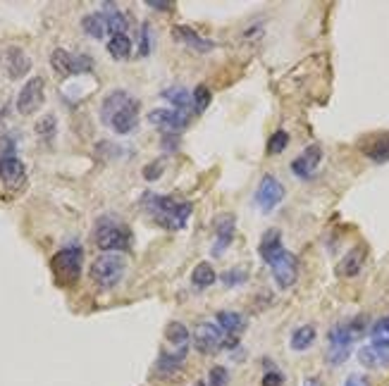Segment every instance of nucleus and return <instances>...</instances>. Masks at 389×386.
I'll use <instances>...</instances> for the list:
<instances>
[{
    "label": "nucleus",
    "instance_id": "f257e3e1",
    "mask_svg": "<svg viewBox=\"0 0 389 386\" xmlns=\"http://www.w3.org/2000/svg\"><path fill=\"white\" fill-rule=\"evenodd\" d=\"M101 122L119 136L132 134L139 127V100L127 91H110L103 98Z\"/></svg>",
    "mask_w": 389,
    "mask_h": 386
},
{
    "label": "nucleus",
    "instance_id": "f03ea898",
    "mask_svg": "<svg viewBox=\"0 0 389 386\" xmlns=\"http://www.w3.org/2000/svg\"><path fill=\"white\" fill-rule=\"evenodd\" d=\"M143 205L148 208V213L156 217L158 224H163L169 232H179L187 227L189 217L193 213V205L189 200L172 198V195H143Z\"/></svg>",
    "mask_w": 389,
    "mask_h": 386
},
{
    "label": "nucleus",
    "instance_id": "7ed1b4c3",
    "mask_svg": "<svg viewBox=\"0 0 389 386\" xmlns=\"http://www.w3.org/2000/svg\"><path fill=\"white\" fill-rule=\"evenodd\" d=\"M363 327H366V319L358 317L351 319V322H339L334 324L327 334V341H330V350H327V363L330 365H342L344 360L351 355V343L356 337H361Z\"/></svg>",
    "mask_w": 389,
    "mask_h": 386
},
{
    "label": "nucleus",
    "instance_id": "20e7f679",
    "mask_svg": "<svg viewBox=\"0 0 389 386\" xmlns=\"http://www.w3.org/2000/svg\"><path fill=\"white\" fill-rule=\"evenodd\" d=\"M93 243L106 253H122L132 243V232L113 217H101L93 227Z\"/></svg>",
    "mask_w": 389,
    "mask_h": 386
},
{
    "label": "nucleus",
    "instance_id": "39448f33",
    "mask_svg": "<svg viewBox=\"0 0 389 386\" xmlns=\"http://www.w3.org/2000/svg\"><path fill=\"white\" fill-rule=\"evenodd\" d=\"M124 272H127V260H124L119 253L98 255V258L91 263V269H89L93 284L101 289H115L119 282H122Z\"/></svg>",
    "mask_w": 389,
    "mask_h": 386
},
{
    "label": "nucleus",
    "instance_id": "423d86ee",
    "mask_svg": "<svg viewBox=\"0 0 389 386\" xmlns=\"http://www.w3.org/2000/svg\"><path fill=\"white\" fill-rule=\"evenodd\" d=\"M82 263H84V250L79 245H67V248L58 250L51 260V269L56 279L64 287H72L82 277Z\"/></svg>",
    "mask_w": 389,
    "mask_h": 386
},
{
    "label": "nucleus",
    "instance_id": "0eeeda50",
    "mask_svg": "<svg viewBox=\"0 0 389 386\" xmlns=\"http://www.w3.org/2000/svg\"><path fill=\"white\" fill-rule=\"evenodd\" d=\"M234 339L229 334H224L217 324H211V322H203L196 327L193 332V346H196L198 353L203 355H215L220 348H227L232 346Z\"/></svg>",
    "mask_w": 389,
    "mask_h": 386
},
{
    "label": "nucleus",
    "instance_id": "6e6552de",
    "mask_svg": "<svg viewBox=\"0 0 389 386\" xmlns=\"http://www.w3.org/2000/svg\"><path fill=\"white\" fill-rule=\"evenodd\" d=\"M51 67L56 69V74H60V77H72V74L91 72L93 60L89 55H74L64 48H56L51 53Z\"/></svg>",
    "mask_w": 389,
    "mask_h": 386
},
{
    "label": "nucleus",
    "instance_id": "1a4fd4ad",
    "mask_svg": "<svg viewBox=\"0 0 389 386\" xmlns=\"http://www.w3.org/2000/svg\"><path fill=\"white\" fill-rule=\"evenodd\" d=\"M43 100H46L43 79L41 77H32L27 84H24L22 91H19V96H17V112L24 114V117H29V114H34V112H38V110H41Z\"/></svg>",
    "mask_w": 389,
    "mask_h": 386
},
{
    "label": "nucleus",
    "instance_id": "9d476101",
    "mask_svg": "<svg viewBox=\"0 0 389 386\" xmlns=\"http://www.w3.org/2000/svg\"><path fill=\"white\" fill-rule=\"evenodd\" d=\"M270 269H272V277H275V284L279 289H289L296 284V277H298V260L294 253H289L287 248L277 255L275 260L270 263Z\"/></svg>",
    "mask_w": 389,
    "mask_h": 386
},
{
    "label": "nucleus",
    "instance_id": "9b49d317",
    "mask_svg": "<svg viewBox=\"0 0 389 386\" xmlns=\"http://www.w3.org/2000/svg\"><path fill=\"white\" fill-rule=\"evenodd\" d=\"M148 124H153L165 134H179L182 129H187L189 117L187 112H179V110L172 108H156L148 112Z\"/></svg>",
    "mask_w": 389,
    "mask_h": 386
},
{
    "label": "nucleus",
    "instance_id": "f8f14e48",
    "mask_svg": "<svg viewBox=\"0 0 389 386\" xmlns=\"http://www.w3.org/2000/svg\"><path fill=\"white\" fill-rule=\"evenodd\" d=\"M0 67L10 79H22L32 69V58L19 46H10L0 53Z\"/></svg>",
    "mask_w": 389,
    "mask_h": 386
},
{
    "label": "nucleus",
    "instance_id": "ddd939ff",
    "mask_svg": "<svg viewBox=\"0 0 389 386\" xmlns=\"http://www.w3.org/2000/svg\"><path fill=\"white\" fill-rule=\"evenodd\" d=\"M282 198H284L282 182H277L272 174H266L256 189V205L263 210V213H272V210L282 203Z\"/></svg>",
    "mask_w": 389,
    "mask_h": 386
},
{
    "label": "nucleus",
    "instance_id": "4468645a",
    "mask_svg": "<svg viewBox=\"0 0 389 386\" xmlns=\"http://www.w3.org/2000/svg\"><path fill=\"white\" fill-rule=\"evenodd\" d=\"M320 160H322L320 145L318 143L308 145L298 158L292 160V174L298 179H303V182H308V179H313V174L318 172V167H320Z\"/></svg>",
    "mask_w": 389,
    "mask_h": 386
},
{
    "label": "nucleus",
    "instance_id": "2eb2a0df",
    "mask_svg": "<svg viewBox=\"0 0 389 386\" xmlns=\"http://www.w3.org/2000/svg\"><path fill=\"white\" fill-rule=\"evenodd\" d=\"M27 179V169L24 162L14 153L0 155V182L8 189H19Z\"/></svg>",
    "mask_w": 389,
    "mask_h": 386
},
{
    "label": "nucleus",
    "instance_id": "dca6fc26",
    "mask_svg": "<svg viewBox=\"0 0 389 386\" xmlns=\"http://www.w3.org/2000/svg\"><path fill=\"white\" fill-rule=\"evenodd\" d=\"M234 232H237V222H234V215H220L215 224V243H213L211 253L213 258H220L224 250L232 245Z\"/></svg>",
    "mask_w": 389,
    "mask_h": 386
},
{
    "label": "nucleus",
    "instance_id": "f3484780",
    "mask_svg": "<svg viewBox=\"0 0 389 386\" xmlns=\"http://www.w3.org/2000/svg\"><path fill=\"white\" fill-rule=\"evenodd\" d=\"M189 346L187 348H177L172 353H161V358L156 360V377H174V374L182 370L184 360H187Z\"/></svg>",
    "mask_w": 389,
    "mask_h": 386
},
{
    "label": "nucleus",
    "instance_id": "a211bd4d",
    "mask_svg": "<svg viewBox=\"0 0 389 386\" xmlns=\"http://www.w3.org/2000/svg\"><path fill=\"white\" fill-rule=\"evenodd\" d=\"M172 36L177 38L179 43H184L187 48L198 50V53H211V50L215 48V41L198 36V34L193 32V29H189V27H174L172 29Z\"/></svg>",
    "mask_w": 389,
    "mask_h": 386
},
{
    "label": "nucleus",
    "instance_id": "6ab92c4d",
    "mask_svg": "<svg viewBox=\"0 0 389 386\" xmlns=\"http://www.w3.org/2000/svg\"><path fill=\"white\" fill-rule=\"evenodd\" d=\"M282 250H284L282 232H279V229H268V232L261 237V243H258V253H261L263 263L270 265L272 260H275L277 255L282 253Z\"/></svg>",
    "mask_w": 389,
    "mask_h": 386
},
{
    "label": "nucleus",
    "instance_id": "aec40b11",
    "mask_svg": "<svg viewBox=\"0 0 389 386\" xmlns=\"http://www.w3.org/2000/svg\"><path fill=\"white\" fill-rule=\"evenodd\" d=\"M363 263H366V248L363 245H356L351 248L346 255L342 258V263L337 265V274L339 277H356L358 272L363 269Z\"/></svg>",
    "mask_w": 389,
    "mask_h": 386
},
{
    "label": "nucleus",
    "instance_id": "412c9836",
    "mask_svg": "<svg viewBox=\"0 0 389 386\" xmlns=\"http://www.w3.org/2000/svg\"><path fill=\"white\" fill-rule=\"evenodd\" d=\"M358 363L368 370L377 367H389V348H380V346H363L358 350Z\"/></svg>",
    "mask_w": 389,
    "mask_h": 386
},
{
    "label": "nucleus",
    "instance_id": "4be33fe9",
    "mask_svg": "<svg viewBox=\"0 0 389 386\" xmlns=\"http://www.w3.org/2000/svg\"><path fill=\"white\" fill-rule=\"evenodd\" d=\"M361 150L368 160H373V162H377V165L389 162V132L370 138V141H366L361 145Z\"/></svg>",
    "mask_w": 389,
    "mask_h": 386
},
{
    "label": "nucleus",
    "instance_id": "5701e85b",
    "mask_svg": "<svg viewBox=\"0 0 389 386\" xmlns=\"http://www.w3.org/2000/svg\"><path fill=\"white\" fill-rule=\"evenodd\" d=\"M103 17H106V24H108V34H127L129 29V17L122 12V10H117L113 3H106L103 5Z\"/></svg>",
    "mask_w": 389,
    "mask_h": 386
},
{
    "label": "nucleus",
    "instance_id": "b1692460",
    "mask_svg": "<svg viewBox=\"0 0 389 386\" xmlns=\"http://www.w3.org/2000/svg\"><path fill=\"white\" fill-rule=\"evenodd\" d=\"M215 319H217V327H220L224 334H229V337H237V334L246 327V317H244L241 313H234V310H220V313L215 315Z\"/></svg>",
    "mask_w": 389,
    "mask_h": 386
},
{
    "label": "nucleus",
    "instance_id": "393cba45",
    "mask_svg": "<svg viewBox=\"0 0 389 386\" xmlns=\"http://www.w3.org/2000/svg\"><path fill=\"white\" fill-rule=\"evenodd\" d=\"M82 29H84V34H86V36L96 38V41L106 38V34H108V24H106V17H103V12L84 14V17H82Z\"/></svg>",
    "mask_w": 389,
    "mask_h": 386
},
{
    "label": "nucleus",
    "instance_id": "a878e982",
    "mask_svg": "<svg viewBox=\"0 0 389 386\" xmlns=\"http://www.w3.org/2000/svg\"><path fill=\"white\" fill-rule=\"evenodd\" d=\"M316 327L313 324H303V327L294 329L292 339H289V346H292V350H296V353H301V350H308L313 343H316Z\"/></svg>",
    "mask_w": 389,
    "mask_h": 386
},
{
    "label": "nucleus",
    "instance_id": "bb28decb",
    "mask_svg": "<svg viewBox=\"0 0 389 386\" xmlns=\"http://www.w3.org/2000/svg\"><path fill=\"white\" fill-rule=\"evenodd\" d=\"M215 282H217V272L213 269L211 263H198L196 267H193V272H191V284H193V289H198V291L211 289Z\"/></svg>",
    "mask_w": 389,
    "mask_h": 386
},
{
    "label": "nucleus",
    "instance_id": "cd10ccee",
    "mask_svg": "<svg viewBox=\"0 0 389 386\" xmlns=\"http://www.w3.org/2000/svg\"><path fill=\"white\" fill-rule=\"evenodd\" d=\"M161 98H165L172 105V110H179V112H184V110H189V105H193V96L184 86H169L161 93Z\"/></svg>",
    "mask_w": 389,
    "mask_h": 386
},
{
    "label": "nucleus",
    "instance_id": "c85d7f7f",
    "mask_svg": "<svg viewBox=\"0 0 389 386\" xmlns=\"http://www.w3.org/2000/svg\"><path fill=\"white\" fill-rule=\"evenodd\" d=\"M108 53L113 60H127L132 55V38L127 34H113L108 38Z\"/></svg>",
    "mask_w": 389,
    "mask_h": 386
},
{
    "label": "nucleus",
    "instance_id": "c756f323",
    "mask_svg": "<svg viewBox=\"0 0 389 386\" xmlns=\"http://www.w3.org/2000/svg\"><path fill=\"white\" fill-rule=\"evenodd\" d=\"M165 339L174 346V348H187V346H189V339H191V334H189L187 324H182V322H169L167 327H165Z\"/></svg>",
    "mask_w": 389,
    "mask_h": 386
},
{
    "label": "nucleus",
    "instance_id": "7c9ffc66",
    "mask_svg": "<svg viewBox=\"0 0 389 386\" xmlns=\"http://www.w3.org/2000/svg\"><path fill=\"white\" fill-rule=\"evenodd\" d=\"M370 343L380 346V348H389V315L380 317L370 327Z\"/></svg>",
    "mask_w": 389,
    "mask_h": 386
},
{
    "label": "nucleus",
    "instance_id": "2f4dec72",
    "mask_svg": "<svg viewBox=\"0 0 389 386\" xmlns=\"http://www.w3.org/2000/svg\"><path fill=\"white\" fill-rule=\"evenodd\" d=\"M56 132H58V117H56V114H46V117L38 119V124H36V134H38V136H41V138L51 141V138L56 136Z\"/></svg>",
    "mask_w": 389,
    "mask_h": 386
},
{
    "label": "nucleus",
    "instance_id": "473e14b6",
    "mask_svg": "<svg viewBox=\"0 0 389 386\" xmlns=\"http://www.w3.org/2000/svg\"><path fill=\"white\" fill-rule=\"evenodd\" d=\"M220 279H222L224 287H241V284H246V279H248V269L232 267V269H227V272H222Z\"/></svg>",
    "mask_w": 389,
    "mask_h": 386
},
{
    "label": "nucleus",
    "instance_id": "72a5a7b5",
    "mask_svg": "<svg viewBox=\"0 0 389 386\" xmlns=\"http://www.w3.org/2000/svg\"><path fill=\"white\" fill-rule=\"evenodd\" d=\"M193 110L196 112H203V110L211 105V100H213V93H211V88L206 86V84H198L196 88H193Z\"/></svg>",
    "mask_w": 389,
    "mask_h": 386
},
{
    "label": "nucleus",
    "instance_id": "f704fd0d",
    "mask_svg": "<svg viewBox=\"0 0 389 386\" xmlns=\"http://www.w3.org/2000/svg\"><path fill=\"white\" fill-rule=\"evenodd\" d=\"M289 145V134L284 132V129H279V132H275L270 136V141H268V155H279L284 153Z\"/></svg>",
    "mask_w": 389,
    "mask_h": 386
},
{
    "label": "nucleus",
    "instance_id": "c9c22d12",
    "mask_svg": "<svg viewBox=\"0 0 389 386\" xmlns=\"http://www.w3.org/2000/svg\"><path fill=\"white\" fill-rule=\"evenodd\" d=\"M229 382V374L224 367H213L211 377H208V386H224Z\"/></svg>",
    "mask_w": 389,
    "mask_h": 386
},
{
    "label": "nucleus",
    "instance_id": "e433bc0d",
    "mask_svg": "<svg viewBox=\"0 0 389 386\" xmlns=\"http://www.w3.org/2000/svg\"><path fill=\"white\" fill-rule=\"evenodd\" d=\"M139 53L148 55L151 53V24H143L141 27V41H139Z\"/></svg>",
    "mask_w": 389,
    "mask_h": 386
},
{
    "label": "nucleus",
    "instance_id": "4c0bfd02",
    "mask_svg": "<svg viewBox=\"0 0 389 386\" xmlns=\"http://www.w3.org/2000/svg\"><path fill=\"white\" fill-rule=\"evenodd\" d=\"M261 386H284V374L277 372V370H270V372L263 374Z\"/></svg>",
    "mask_w": 389,
    "mask_h": 386
},
{
    "label": "nucleus",
    "instance_id": "58836bf2",
    "mask_svg": "<svg viewBox=\"0 0 389 386\" xmlns=\"http://www.w3.org/2000/svg\"><path fill=\"white\" fill-rule=\"evenodd\" d=\"M161 174H163V162H161V160H156V162H151L148 167H143V177H146V182H156Z\"/></svg>",
    "mask_w": 389,
    "mask_h": 386
},
{
    "label": "nucleus",
    "instance_id": "ea45409f",
    "mask_svg": "<svg viewBox=\"0 0 389 386\" xmlns=\"http://www.w3.org/2000/svg\"><path fill=\"white\" fill-rule=\"evenodd\" d=\"M163 148L177 150L179 148V136H177V134H163Z\"/></svg>",
    "mask_w": 389,
    "mask_h": 386
},
{
    "label": "nucleus",
    "instance_id": "a19ab883",
    "mask_svg": "<svg viewBox=\"0 0 389 386\" xmlns=\"http://www.w3.org/2000/svg\"><path fill=\"white\" fill-rule=\"evenodd\" d=\"M344 386H370V382H368L363 374H351V377H346Z\"/></svg>",
    "mask_w": 389,
    "mask_h": 386
},
{
    "label": "nucleus",
    "instance_id": "79ce46f5",
    "mask_svg": "<svg viewBox=\"0 0 389 386\" xmlns=\"http://www.w3.org/2000/svg\"><path fill=\"white\" fill-rule=\"evenodd\" d=\"M146 5L153 10H172L174 8V3H163V0H148Z\"/></svg>",
    "mask_w": 389,
    "mask_h": 386
},
{
    "label": "nucleus",
    "instance_id": "37998d69",
    "mask_svg": "<svg viewBox=\"0 0 389 386\" xmlns=\"http://www.w3.org/2000/svg\"><path fill=\"white\" fill-rule=\"evenodd\" d=\"M303 386H320V384H318V379H306V384Z\"/></svg>",
    "mask_w": 389,
    "mask_h": 386
},
{
    "label": "nucleus",
    "instance_id": "c03bdc74",
    "mask_svg": "<svg viewBox=\"0 0 389 386\" xmlns=\"http://www.w3.org/2000/svg\"><path fill=\"white\" fill-rule=\"evenodd\" d=\"M196 386H208V382H198Z\"/></svg>",
    "mask_w": 389,
    "mask_h": 386
}]
</instances>
